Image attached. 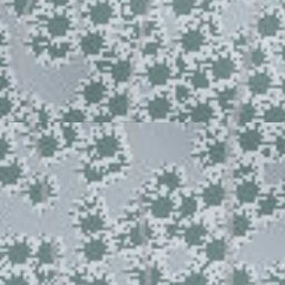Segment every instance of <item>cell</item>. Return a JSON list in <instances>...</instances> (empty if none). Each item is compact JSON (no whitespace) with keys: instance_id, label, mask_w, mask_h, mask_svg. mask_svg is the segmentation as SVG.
Instances as JSON below:
<instances>
[{"instance_id":"1","label":"cell","mask_w":285,"mask_h":285,"mask_svg":"<svg viewBox=\"0 0 285 285\" xmlns=\"http://www.w3.org/2000/svg\"><path fill=\"white\" fill-rule=\"evenodd\" d=\"M52 193L50 182L46 179H38L30 184L28 188V198L32 204L40 205L49 201Z\"/></svg>"},{"instance_id":"2","label":"cell","mask_w":285,"mask_h":285,"mask_svg":"<svg viewBox=\"0 0 285 285\" xmlns=\"http://www.w3.org/2000/svg\"><path fill=\"white\" fill-rule=\"evenodd\" d=\"M31 254L28 243L25 241H16L10 244L7 250V259L12 265H22L28 261Z\"/></svg>"},{"instance_id":"3","label":"cell","mask_w":285,"mask_h":285,"mask_svg":"<svg viewBox=\"0 0 285 285\" xmlns=\"http://www.w3.org/2000/svg\"><path fill=\"white\" fill-rule=\"evenodd\" d=\"M59 149V141L51 135H45L39 137L35 144L36 154L43 159H49L54 157Z\"/></svg>"},{"instance_id":"4","label":"cell","mask_w":285,"mask_h":285,"mask_svg":"<svg viewBox=\"0 0 285 285\" xmlns=\"http://www.w3.org/2000/svg\"><path fill=\"white\" fill-rule=\"evenodd\" d=\"M24 175V168L19 162L11 163L0 168V184L6 187L16 185Z\"/></svg>"},{"instance_id":"5","label":"cell","mask_w":285,"mask_h":285,"mask_svg":"<svg viewBox=\"0 0 285 285\" xmlns=\"http://www.w3.org/2000/svg\"><path fill=\"white\" fill-rule=\"evenodd\" d=\"M59 250L55 243L51 241H43L37 251V260L42 265H51L58 260Z\"/></svg>"},{"instance_id":"6","label":"cell","mask_w":285,"mask_h":285,"mask_svg":"<svg viewBox=\"0 0 285 285\" xmlns=\"http://www.w3.org/2000/svg\"><path fill=\"white\" fill-rule=\"evenodd\" d=\"M83 254L86 260L91 262H100L107 254L106 244L100 240H93L85 244Z\"/></svg>"},{"instance_id":"7","label":"cell","mask_w":285,"mask_h":285,"mask_svg":"<svg viewBox=\"0 0 285 285\" xmlns=\"http://www.w3.org/2000/svg\"><path fill=\"white\" fill-rule=\"evenodd\" d=\"M70 19L65 15H55L47 23V30L54 37H63L70 30Z\"/></svg>"},{"instance_id":"8","label":"cell","mask_w":285,"mask_h":285,"mask_svg":"<svg viewBox=\"0 0 285 285\" xmlns=\"http://www.w3.org/2000/svg\"><path fill=\"white\" fill-rule=\"evenodd\" d=\"M104 38L101 37L99 33L90 32L86 36L83 37L80 43V48L85 55L94 56L99 52V50L103 48Z\"/></svg>"},{"instance_id":"9","label":"cell","mask_w":285,"mask_h":285,"mask_svg":"<svg viewBox=\"0 0 285 285\" xmlns=\"http://www.w3.org/2000/svg\"><path fill=\"white\" fill-rule=\"evenodd\" d=\"M113 15L112 7L108 4H97L93 6L90 10V18L92 23L103 25L110 22Z\"/></svg>"},{"instance_id":"10","label":"cell","mask_w":285,"mask_h":285,"mask_svg":"<svg viewBox=\"0 0 285 285\" xmlns=\"http://www.w3.org/2000/svg\"><path fill=\"white\" fill-rule=\"evenodd\" d=\"M279 28L280 22L274 15H268L265 17H263L260 20L259 26H257V29H259L260 33L263 36H272L279 30Z\"/></svg>"},{"instance_id":"11","label":"cell","mask_w":285,"mask_h":285,"mask_svg":"<svg viewBox=\"0 0 285 285\" xmlns=\"http://www.w3.org/2000/svg\"><path fill=\"white\" fill-rule=\"evenodd\" d=\"M203 42H204V38H203V35L198 30L189 31L185 33L182 38V45L187 51L199 50L203 45Z\"/></svg>"},{"instance_id":"12","label":"cell","mask_w":285,"mask_h":285,"mask_svg":"<svg viewBox=\"0 0 285 285\" xmlns=\"http://www.w3.org/2000/svg\"><path fill=\"white\" fill-rule=\"evenodd\" d=\"M169 75H171V70H169L168 67L159 64L149 69L148 78L153 85H162L166 83L167 79L169 78Z\"/></svg>"},{"instance_id":"13","label":"cell","mask_w":285,"mask_h":285,"mask_svg":"<svg viewBox=\"0 0 285 285\" xmlns=\"http://www.w3.org/2000/svg\"><path fill=\"white\" fill-rule=\"evenodd\" d=\"M36 4L37 0H12V12L20 18L27 17L35 10Z\"/></svg>"},{"instance_id":"14","label":"cell","mask_w":285,"mask_h":285,"mask_svg":"<svg viewBox=\"0 0 285 285\" xmlns=\"http://www.w3.org/2000/svg\"><path fill=\"white\" fill-rule=\"evenodd\" d=\"M271 79L265 74H257L252 76L248 80V87L252 93L255 94H264L266 93L270 88Z\"/></svg>"},{"instance_id":"15","label":"cell","mask_w":285,"mask_h":285,"mask_svg":"<svg viewBox=\"0 0 285 285\" xmlns=\"http://www.w3.org/2000/svg\"><path fill=\"white\" fill-rule=\"evenodd\" d=\"M235 66L229 58H221L213 65V74L217 78H227L234 73Z\"/></svg>"},{"instance_id":"16","label":"cell","mask_w":285,"mask_h":285,"mask_svg":"<svg viewBox=\"0 0 285 285\" xmlns=\"http://www.w3.org/2000/svg\"><path fill=\"white\" fill-rule=\"evenodd\" d=\"M104 227V219L99 214H91L85 217L81 223V228L87 233H97Z\"/></svg>"},{"instance_id":"17","label":"cell","mask_w":285,"mask_h":285,"mask_svg":"<svg viewBox=\"0 0 285 285\" xmlns=\"http://www.w3.org/2000/svg\"><path fill=\"white\" fill-rule=\"evenodd\" d=\"M171 105L165 98H156L149 104V114L153 118H163L169 112Z\"/></svg>"},{"instance_id":"18","label":"cell","mask_w":285,"mask_h":285,"mask_svg":"<svg viewBox=\"0 0 285 285\" xmlns=\"http://www.w3.org/2000/svg\"><path fill=\"white\" fill-rule=\"evenodd\" d=\"M224 194L225 193H224V189L221 185H211L205 188L204 193H203V199L205 200L207 204L217 205L224 199Z\"/></svg>"},{"instance_id":"19","label":"cell","mask_w":285,"mask_h":285,"mask_svg":"<svg viewBox=\"0 0 285 285\" xmlns=\"http://www.w3.org/2000/svg\"><path fill=\"white\" fill-rule=\"evenodd\" d=\"M84 97L86 101L91 104H96L104 97V87L98 83L88 85L84 91Z\"/></svg>"},{"instance_id":"20","label":"cell","mask_w":285,"mask_h":285,"mask_svg":"<svg viewBox=\"0 0 285 285\" xmlns=\"http://www.w3.org/2000/svg\"><path fill=\"white\" fill-rule=\"evenodd\" d=\"M240 142L244 149H246V151H253V149H255L260 145L261 135L256 131H248L242 135Z\"/></svg>"},{"instance_id":"21","label":"cell","mask_w":285,"mask_h":285,"mask_svg":"<svg viewBox=\"0 0 285 285\" xmlns=\"http://www.w3.org/2000/svg\"><path fill=\"white\" fill-rule=\"evenodd\" d=\"M132 67L128 62H119L114 66L113 68V77L118 83H124L131 77Z\"/></svg>"},{"instance_id":"22","label":"cell","mask_w":285,"mask_h":285,"mask_svg":"<svg viewBox=\"0 0 285 285\" xmlns=\"http://www.w3.org/2000/svg\"><path fill=\"white\" fill-rule=\"evenodd\" d=\"M110 112L114 115H124L128 110V99L125 95H117L110 101Z\"/></svg>"},{"instance_id":"23","label":"cell","mask_w":285,"mask_h":285,"mask_svg":"<svg viewBox=\"0 0 285 285\" xmlns=\"http://www.w3.org/2000/svg\"><path fill=\"white\" fill-rule=\"evenodd\" d=\"M259 187L254 183H245L237 189V198L242 202H251L255 199Z\"/></svg>"},{"instance_id":"24","label":"cell","mask_w":285,"mask_h":285,"mask_svg":"<svg viewBox=\"0 0 285 285\" xmlns=\"http://www.w3.org/2000/svg\"><path fill=\"white\" fill-rule=\"evenodd\" d=\"M117 140L113 137H105L103 139H100L97 145L98 153L103 156H111L115 154V152L117 151Z\"/></svg>"},{"instance_id":"25","label":"cell","mask_w":285,"mask_h":285,"mask_svg":"<svg viewBox=\"0 0 285 285\" xmlns=\"http://www.w3.org/2000/svg\"><path fill=\"white\" fill-rule=\"evenodd\" d=\"M209 158L215 164L223 163L226 158V146L223 142H217L209 151Z\"/></svg>"},{"instance_id":"26","label":"cell","mask_w":285,"mask_h":285,"mask_svg":"<svg viewBox=\"0 0 285 285\" xmlns=\"http://www.w3.org/2000/svg\"><path fill=\"white\" fill-rule=\"evenodd\" d=\"M212 116V110L207 105L202 104L196 106L192 112V118L195 121H206Z\"/></svg>"},{"instance_id":"27","label":"cell","mask_w":285,"mask_h":285,"mask_svg":"<svg viewBox=\"0 0 285 285\" xmlns=\"http://www.w3.org/2000/svg\"><path fill=\"white\" fill-rule=\"evenodd\" d=\"M251 224L245 216H237V219L233 222V232L237 237L244 236L250 229Z\"/></svg>"},{"instance_id":"28","label":"cell","mask_w":285,"mask_h":285,"mask_svg":"<svg viewBox=\"0 0 285 285\" xmlns=\"http://www.w3.org/2000/svg\"><path fill=\"white\" fill-rule=\"evenodd\" d=\"M194 0H174L173 9L177 15H186L192 10Z\"/></svg>"},{"instance_id":"29","label":"cell","mask_w":285,"mask_h":285,"mask_svg":"<svg viewBox=\"0 0 285 285\" xmlns=\"http://www.w3.org/2000/svg\"><path fill=\"white\" fill-rule=\"evenodd\" d=\"M265 119L268 121H283L285 120V112L281 107H273L266 112Z\"/></svg>"},{"instance_id":"30","label":"cell","mask_w":285,"mask_h":285,"mask_svg":"<svg viewBox=\"0 0 285 285\" xmlns=\"http://www.w3.org/2000/svg\"><path fill=\"white\" fill-rule=\"evenodd\" d=\"M149 6V0H132L131 10L135 15H142L145 13Z\"/></svg>"},{"instance_id":"31","label":"cell","mask_w":285,"mask_h":285,"mask_svg":"<svg viewBox=\"0 0 285 285\" xmlns=\"http://www.w3.org/2000/svg\"><path fill=\"white\" fill-rule=\"evenodd\" d=\"M250 275L245 269H235L233 285H248Z\"/></svg>"},{"instance_id":"32","label":"cell","mask_w":285,"mask_h":285,"mask_svg":"<svg viewBox=\"0 0 285 285\" xmlns=\"http://www.w3.org/2000/svg\"><path fill=\"white\" fill-rule=\"evenodd\" d=\"M192 84L196 88H205L208 85V80L204 74L196 72L192 77Z\"/></svg>"},{"instance_id":"33","label":"cell","mask_w":285,"mask_h":285,"mask_svg":"<svg viewBox=\"0 0 285 285\" xmlns=\"http://www.w3.org/2000/svg\"><path fill=\"white\" fill-rule=\"evenodd\" d=\"M254 116V108L251 105H245L242 107V110L240 112V121L241 123H245V121H248L252 119Z\"/></svg>"},{"instance_id":"34","label":"cell","mask_w":285,"mask_h":285,"mask_svg":"<svg viewBox=\"0 0 285 285\" xmlns=\"http://www.w3.org/2000/svg\"><path fill=\"white\" fill-rule=\"evenodd\" d=\"M11 107L12 104L8 98L0 97V119L5 118L11 112Z\"/></svg>"},{"instance_id":"35","label":"cell","mask_w":285,"mask_h":285,"mask_svg":"<svg viewBox=\"0 0 285 285\" xmlns=\"http://www.w3.org/2000/svg\"><path fill=\"white\" fill-rule=\"evenodd\" d=\"M10 141L7 140L5 137H0V161H4L10 154Z\"/></svg>"},{"instance_id":"36","label":"cell","mask_w":285,"mask_h":285,"mask_svg":"<svg viewBox=\"0 0 285 285\" xmlns=\"http://www.w3.org/2000/svg\"><path fill=\"white\" fill-rule=\"evenodd\" d=\"M4 285H29V282L23 275H13L9 277Z\"/></svg>"},{"instance_id":"37","label":"cell","mask_w":285,"mask_h":285,"mask_svg":"<svg viewBox=\"0 0 285 285\" xmlns=\"http://www.w3.org/2000/svg\"><path fill=\"white\" fill-rule=\"evenodd\" d=\"M251 60H252V63L255 65H261L262 63H264V60H265V54L261 49H256L255 51H253Z\"/></svg>"},{"instance_id":"38","label":"cell","mask_w":285,"mask_h":285,"mask_svg":"<svg viewBox=\"0 0 285 285\" xmlns=\"http://www.w3.org/2000/svg\"><path fill=\"white\" fill-rule=\"evenodd\" d=\"M157 50H158V44H156V43L147 44L144 48V52L146 54V55H154V54Z\"/></svg>"},{"instance_id":"39","label":"cell","mask_w":285,"mask_h":285,"mask_svg":"<svg viewBox=\"0 0 285 285\" xmlns=\"http://www.w3.org/2000/svg\"><path fill=\"white\" fill-rule=\"evenodd\" d=\"M234 94H235V91H226V92H224L221 95V100L223 101V103H227V101H229L230 99L233 98Z\"/></svg>"},{"instance_id":"40","label":"cell","mask_w":285,"mask_h":285,"mask_svg":"<svg viewBox=\"0 0 285 285\" xmlns=\"http://www.w3.org/2000/svg\"><path fill=\"white\" fill-rule=\"evenodd\" d=\"M176 94H177L179 99H185L188 96V92L185 90L184 87H179L177 91H176Z\"/></svg>"},{"instance_id":"41","label":"cell","mask_w":285,"mask_h":285,"mask_svg":"<svg viewBox=\"0 0 285 285\" xmlns=\"http://www.w3.org/2000/svg\"><path fill=\"white\" fill-rule=\"evenodd\" d=\"M88 285H111V284L106 279H104V277H99V279H94Z\"/></svg>"},{"instance_id":"42","label":"cell","mask_w":285,"mask_h":285,"mask_svg":"<svg viewBox=\"0 0 285 285\" xmlns=\"http://www.w3.org/2000/svg\"><path fill=\"white\" fill-rule=\"evenodd\" d=\"M3 44H4V37H3V35H2V33H0V48H2V46H3Z\"/></svg>"},{"instance_id":"43","label":"cell","mask_w":285,"mask_h":285,"mask_svg":"<svg viewBox=\"0 0 285 285\" xmlns=\"http://www.w3.org/2000/svg\"><path fill=\"white\" fill-rule=\"evenodd\" d=\"M282 57H283V60L285 62V47H284L283 50H282Z\"/></svg>"},{"instance_id":"44","label":"cell","mask_w":285,"mask_h":285,"mask_svg":"<svg viewBox=\"0 0 285 285\" xmlns=\"http://www.w3.org/2000/svg\"><path fill=\"white\" fill-rule=\"evenodd\" d=\"M282 91H283V94L285 95V81L283 83V86H282Z\"/></svg>"}]
</instances>
